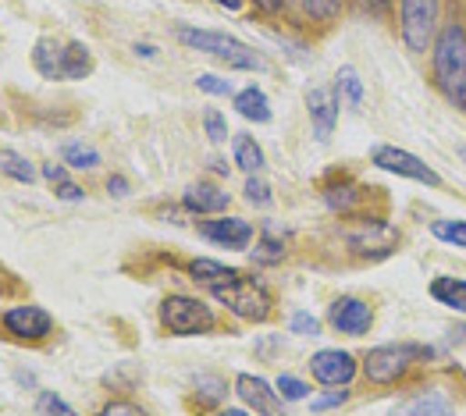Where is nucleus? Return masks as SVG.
Wrapping results in <instances>:
<instances>
[{"mask_svg":"<svg viewBox=\"0 0 466 416\" xmlns=\"http://www.w3.org/2000/svg\"><path fill=\"white\" fill-rule=\"evenodd\" d=\"M434 54H431V76L434 86L441 89V96L466 111V29L460 22H449L438 36H434Z\"/></svg>","mask_w":466,"mask_h":416,"instance_id":"1","label":"nucleus"},{"mask_svg":"<svg viewBox=\"0 0 466 416\" xmlns=\"http://www.w3.org/2000/svg\"><path fill=\"white\" fill-rule=\"evenodd\" d=\"M438 360V349L434 345H378L363 356V374L370 384H399V380L410 378V370L417 363H431Z\"/></svg>","mask_w":466,"mask_h":416,"instance_id":"2","label":"nucleus"},{"mask_svg":"<svg viewBox=\"0 0 466 416\" xmlns=\"http://www.w3.org/2000/svg\"><path fill=\"white\" fill-rule=\"evenodd\" d=\"M175 36L182 39L189 50L199 54H210L225 65H232L238 72H264V57H257L242 39L228 36V33H218V29H196V25H178Z\"/></svg>","mask_w":466,"mask_h":416,"instance_id":"3","label":"nucleus"},{"mask_svg":"<svg viewBox=\"0 0 466 416\" xmlns=\"http://www.w3.org/2000/svg\"><path fill=\"white\" fill-rule=\"evenodd\" d=\"M210 296L221 306H228L238 320H249V324H260L274 313L271 289L264 281H257V278H246V274H238L228 285L210 289Z\"/></svg>","mask_w":466,"mask_h":416,"instance_id":"4","label":"nucleus"},{"mask_svg":"<svg viewBox=\"0 0 466 416\" xmlns=\"http://www.w3.org/2000/svg\"><path fill=\"white\" fill-rule=\"evenodd\" d=\"M160 328L178 339L207 335V331H214V309L193 296H164L160 299Z\"/></svg>","mask_w":466,"mask_h":416,"instance_id":"5","label":"nucleus"},{"mask_svg":"<svg viewBox=\"0 0 466 416\" xmlns=\"http://www.w3.org/2000/svg\"><path fill=\"white\" fill-rule=\"evenodd\" d=\"M438 11L441 0H399V36L406 43V50L424 54L434 43L438 29Z\"/></svg>","mask_w":466,"mask_h":416,"instance_id":"6","label":"nucleus"},{"mask_svg":"<svg viewBox=\"0 0 466 416\" xmlns=\"http://www.w3.org/2000/svg\"><path fill=\"white\" fill-rule=\"evenodd\" d=\"M399 238H402V231L395 225L378 221V218H367V221H360L346 235V246H350V253H356L360 260H385V257H391L399 249Z\"/></svg>","mask_w":466,"mask_h":416,"instance_id":"7","label":"nucleus"},{"mask_svg":"<svg viewBox=\"0 0 466 416\" xmlns=\"http://www.w3.org/2000/svg\"><path fill=\"white\" fill-rule=\"evenodd\" d=\"M370 160L381 167V171H389V175H399V178H410V182H420V186H431V189H438L441 186V175L431 167L424 157H417V153L402 150V147H374L370 150Z\"/></svg>","mask_w":466,"mask_h":416,"instance_id":"8","label":"nucleus"},{"mask_svg":"<svg viewBox=\"0 0 466 416\" xmlns=\"http://www.w3.org/2000/svg\"><path fill=\"white\" fill-rule=\"evenodd\" d=\"M328 324L335 335L346 339H363L374 328V306L360 296H339L335 303L328 306Z\"/></svg>","mask_w":466,"mask_h":416,"instance_id":"9","label":"nucleus"},{"mask_svg":"<svg viewBox=\"0 0 466 416\" xmlns=\"http://www.w3.org/2000/svg\"><path fill=\"white\" fill-rule=\"evenodd\" d=\"M310 374L317 384H331V388H350L360 374V360L346 349H320L310 356Z\"/></svg>","mask_w":466,"mask_h":416,"instance_id":"10","label":"nucleus"},{"mask_svg":"<svg viewBox=\"0 0 466 416\" xmlns=\"http://www.w3.org/2000/svg\"><path fill=\"white\" fill-rule=\"evenodd\" d=\"M4 328L18 341H43L46 335H54V317L43 306H11L4 313Z\"/></svg>","mask_w":466,"mask_h":416,"instance_id":"11","label":"nucleus"},{"mask_svg":"<svg viewBox=\"0 0 466 416\" xmlns=\"http://www.w3.org/2000/svg\"><path fill=\"white\" fill-rule=\"evenodd\" d=\"M235 395L242 399V406H246L249 413L274 416L285 410V399H281L264 378H257V374H238V378H235Z\"/></svg>","mask_w":466,"mask_h":416,"instance_id":"12","label":"nucleus"},{"mask_svg":"<svg viewBox=\"0 0 466 416\" xmlns=\"http://www.w3.org/2000/svg\"><path fill=\"white\" fill-rule=\"evenodd\" d=\"M307 111H310L317 143H328L335 125H339V93L324 89V86H313V89H307Z\"/></svg>","mask_w":466,"mask_h":416,"instance_id":"13","label":"nucleus"},{"mask_svg":"<svg viewBox=\"0 0 466 416\" xmlns=\"http://www.w3.org/2000/svg\"><path fill=\"white\" fill-rule=\"evenodd\" d=\"M199 235L207 242H218L225 249H249L253 242V225L242 221V218H221V221H203L199 225Z\"/></svg>","mask_w":466,"mask_h":416,"instance_id":"14","label":"nucleus"},{"mask_svg":"<svg viewBox=\"0 0 466 416\" xmlns=\"http://www.w3.org/2000/svg\"><path fill=\"white\" fill-rule=\"evenodd\" d=\"M228 203H232V196L225 189H218V186H210V182H196V186H189L186 196H182V207H186L189 214H199V218L221 214V210H228Z\"/></svg>","mask_w":466,"mask_h":416,"instance_id":"15","label":"nucleus"},{"mask_svg":"<svg viewBox=\"0 0 466 416\" xmlns=\"http://www.w3.org/2000/svg\"><path fill=\"white\" fill-rule=\"evenodd\" d=\"M93 76V54L82 39L61 43V82H78Z\"/></svg>","mask_w":466,"mask_h":416,"instance_id":"16","label":"nucleus"},{"mask_svg":"<svg viewBox=\"0 0 466 416\" xmlns=\"http://www.w3.org/2000/svg\"><path fill=\"white\" fill-rule=\"evenodd\" d=\"M431 299L441 306H449L452 313H466V278L456 274H434L428 285Z\"/></svg>","mask_w":466,"mask_h":416,"instance_id":"17","label":"nucleus"},{"mask_svg":"<svg viewBox=\"0 0 466 416\" xmlns=\"http://www.w3.org/2000/svg\"><path fill=\"white\" fill-rule=\"evenodd\" d=\"M320 192H324L328 210H335V214H356L360 210V199H363V189L352 178H331Z\"/></svg>","mask_w":466,"mask_h":416,"instance_id":"18","label":"nucleus"},{"mask_svg":"<svg viewBox=\"0 0 466 416\" xmlns=\"http://www.w3.org/2000/svg\"><path fill=\"white\" fill-rule=\"evenodd\" d=\"M186 274L193 278L196 285H203L207 292H210V289H218V285H228V281L238 278V270H235V267L218 264V260H207V257L189 260V264H186Z\"/></svg>","mask_w":466,"mask_h":416,"instance_id":"19","label":"nucleus"},{"mask_svg":"<svg viewBox=\"0 0 466 416\" xmlns=\"http://www.w3.org/2000/svg\"><path fill=\"white\" fill-rule=\"evenodd\" d=\"M232 160H235V167H238V171H246V175H257V171H264V164H268L264 147H260L249 132H235Z\"/></svg>","mask_w":466,"mask_h":416,"instance_id":"20","label":"nucleus"},{"mask_svg":"<svg viewBox=\"0 0 466 416\" xmlns=\"http://www.w3.org/2000/svg\"><path fill=\"white\" fill-rule=\"evenodd\" d=\"M285 231L281 228H274L271 221H264V235H260V242H257V249H249V257H253V264H281L285 260Z\"/></svg>","mask_w":466,"mask_h":416,"instance_id":"21","label":"nucleus"},{"mask_svg":"<svg viewBox=\"0 0 466 416\" xmlns=\"http://www.w3.org/2000/svg\"><path fill=\"white\" fill-rule=\"evenodd\" d=\"M235 111L242 114L246 121H257V125H268V121H271V104H268V96H264L260 86L238 89V93H235Z\"/></svg>","mask_w":466,"mask_h":416,"instance_id":"22","label":"nucleus"},{"mask_svg":"<svg viewBox=\"0 0 466 416\" xmlns=\"http://www.w3.org/2000/svg\"><path fill=\"white\" fill-rule=\"evenodd\" d=\"M33 65H36V72L43 78L61 82V43H54V39H36V46H33Z\"/></svg>","mask_w":466,"mask_h":416,"instance_id":"23","label":"nucleus"},{"mask_svg":"<svg viewBox=\"0 0 466 416\" xmlns=\"http://www.w3.org/2000/svg\"><path fill=\"white\" fill-rule=\"evenodd\" d=\"M193 391L196 399H199V406H207V410H214V406H221V399L228 395V380L221 378V374H196L193 378Z\"/></svg>","mask_w":466,"mask_h":416,"instance_id":"24","label":"nucleus"},{"mask_svg":"<svg viewBox=\"0 0 466 416\" xmlns=\"http://www.w3.org/2000/svg\"><path fill=\"white\" fill-rule=\"evenodd\" d=\"M43 178L54 186V196H57V199H68V203H82V199H86V189L68 178V171H65L61 164H43Z\"/></svg>","mask_w":466,"mask_h":416,"instance_id":"25","label":"nucleus"},{"mask_svg":"<svg viewBox=\"0 0 466 416\" xmlns=\"http://www.w3.org/2000/svg\"><path fill=\"white\" fill-rule=\"evenodd\" d=\"M335 93H339V104H350L352 111H360L363 107V82L356 76V68H339V76H335Z\"/></svg>","mask_w":466,"mask_h":416,"instance_id":"26","label":"nucleus"},{"mask_svg":"<svg viewBox=\"0 0 466 416\" xmlns=\"http://www.w3.org/2000/svg\"><path fill=\"white\" fill-rule=\"evenodd\" d=\"M0 175L22 182V186H33L36 182V164H29L22 153L15 150H0Z\"/></svg>","mask_w":466,"mask_h":416,"instance_id":"27","label":"nucleus"},{"mask_svg":"<svg viewBox=\"0 0 466 416\" xmlns=\"http://www.w3.org/2000/svg\"><path fill=\"white\" fill-rule=\"evenodd\" d=\"M61 153H65V164H68V167H78V171H93V167L100 164V153L93 150L89 143H78V139H68V143L61 147Z\"/></svg>","mask_w":466,"mask_h":416,"instance_id":"28","label":"nucleus"},{"mask_svg":"<svg viewBox=\"0 0 466 416\" xmlns=\"http://www.w3.org/2000/svg\"><path fill=\"white\" fill-rule=\"evenodd\" d=\"M431 235H434L438 242H449V246H460V249H466V221H456V218L431 221Z\"/></svg>","mask_w":466,"mask_h":416,"instance_id":"29","label":"nucleus"},{"mask_svg":"<svg viewBox=\"0 0 466 416\" xmlns=\"http://www.w3.org/2000/svg\"><path fill=\"white\" fill-rule=\"evenodd\" d=\"M274 388H278V395L285 402H307L310 399V384L303 378H292V374H281V378L274 380Z\"/></svg>","mask_w":466,"mask_h":416,"instance_id":"30","label":"nucleus"},{"mask_svg":"<svg viewBox=\"0 0 466 416\" xmlns=\"http://www.w3.org/2000/svg\"><path fill=\"white\" fill-rule=\"evenodd\" d=\"M299 4H303V11L310 15L313 22H335L342 15V7H346V0H299Z\"/></svg>","mask_w":466,"mask_h":416,"instance_id":"31","label":"nucleus"},{"mask_svg":"<svg viewBox=\"0 0 466 416\" xmlns=\"http://www.w3.org/2000/svg\"><path fill=\"white\" fill-rule=\"evenodd\" d=\"M242 192H246V199H249L253 207H271L274 203L271 186H268L260 175H249V178H246V186H242Z\"/></svg>","mask_w":466,"mask_h":416,"instance_id":"32","label":"nucleus"},{"mask_svg":"<svg viewBox=\"0 0 466 416\" xmlns=\"http://www.w3.org/2000/svg\"><path fill=\"white\" fill-rule=\"evenodd\" d=\"M289 331L303 335V339H320V320L313 313H307V309H299V313L289 317Z\"/></svg>","mask_w":466,"mask_h":416,"instance_id":"33","label":"nucleus"},{"mask_svg":"<svg viewBox=\"0 0 466 416\" xmlns=\"http://www.w3.org/2000/svg\"><path fill=\"white\" fill-rule=\"evenodd\" d=\"M196 89H203L207 96H235L232 82L221 76H214V72H203V76L196 78Z\"/></svg>","mask_w":466,"mask_h":416,"instance_id":"34","label":"nucleus"},{"mask_svg":"<svg viewBox=\"0 0 466 416\" xmlns=\"http://www.w3.org/2000/svg\"><path fill=\"white\" fill-rule=\"evenodd\" d=\"M203 128H207V139L210 143H225L228 139V121H225V114L214 111V107L203 114Z\"/></svg>","mask_w":466,"mask_h":416,"instance_id":"35","label":"nucleus"},{"mask_svg":"<svg viewBox=\"0 0 466 416\" xmlns=\"http://www.w3.org/2000/svg\"><path fill=\"white\" fill-rule=\"evenodd\" d=\"M36 413H57V416H68V413H76L57 391H39L36 395Z\"/></svg>","mask_w":466,"mask_h":416,"instance_id":"36","label":"nucleus"},{"mask_svg":"<svg viewBox=\"0 0 466 416\" xmlns=\"http://www.w3.org/2000/svg\"><path fill=\"white\" fill-rule=\"evenodd\" d=\"M350 399V391H331V395H320V399H310V410L313 413H324V410H335Z\"/></svg>","mask_w":466,"mask_h":416,"instance_id":"37","label":"nucleus"},{"mask_svg":"<svg viewBox=\"0 0 466 416\" xmlns=\"http://www.w3.org/2000/svg\"><path fill=\"white\" fill-rule=\"evenodd\" d=\"M449 410H452V402H445V399H438V395L410 406V413H449Z\"/></svg>","mask_w":466,"mask_h":416,"instance_id":"38","label":"nucleus"},{"mask_svg":"<svg viewBox=\"0 0 466 416\" xmlns=\"http://www.w3.org/2000/svg\"><path fill=\"white\" fill-rule=\"evenodd\" d=\"M104 413L107 416H143V406L125 402V399H115V402H107V406H104Z\"/></svg>","mask_w":466,"mask_h":416,"instance_id":"39","label":"nucleus"},{"mask_svg":"<svg viewBox=\"0 0 466 416\" xmlns=\"http://www.w3.org/2000/svg\"><path fill=\"white\" fill-rule=\"evenodd\" d=\"M11 292H18V281H15V274L7 267L0 264V299H7Z\"/></svg>","mask_w":466,"mask_h":416,"instance_id":"40","label":"nucleus"},{"mask_svg":"<svg viewBox=\"0 0 466 416\" xmlns=\"http://www.w3.org/2000/svg\"><path fill=\"white\" fill-rule=\"evenodd\" d=\"M107 192H111L115 199H121V196H128V182H125L121 175H111V178H107Z\"/></svg>","mask_w":466,"mask_h":416,"instance_id":"41","label":"nucleus"},{"mask_svg":"<svg viewBox=\"0 0 466 416\" xmlns=\"http://www.w3.org/2000/svg\"><path fill=\"white\" fill-rule=\"evenodd\" d=\"M132 50H136V57H143V61H147V57L154 61V57H157V46H154V43H136Z\"/></svg>","mask_w":466,"mask_h":416,"instance_id":"42","label":"nucleus"},{"mask_svg":"<svg viewBox=\"0 0 466 416\" xmlns=\"http://www.w3.org/2000/svg\"><path fill=\"white\" fill-rule=\"evenodd\" d=\"M257 7H260V11H268V15H274V11H281V7H285V0H257Z\"/></svg>","mask_w":466,"mask_h":416,"instance_id":"43","label":"nucleus"},{"mask_svg":"<svg viewBox=\"0 0 466 416\" xmlns=\"http://www.w3.org/2000/svg\"><path fill=\"white\" fill-rule=\"evenodd\" d=\"M360 4H363V7H370V11H378V15H381V11H385V7H389L391 0H360Z\"/></svg>","mask_w":466,"mask_h":416,"instance_id":"44","label":"nucleus"},{"mask_svg":"<svg viewBox=\"0 0 466 416\" xmlns=\"http://www.w3.org/2000/svg\"><path fill=\"white\" fill-rule=\"evenodd\" d=\"M214 4H218V7H225V11H242V4H246V0H214Z\"/></svg>","mask_w":466,"mask_h":416,"instance_id":"45","label":"nucleus"},{"mask_svg":"<svg viewBox=\"0 0 466 416\" xmlns=\"http://www.w3.org/2000/svg\"><path fill=\"white\" fill-rule=\"evenodd\" d=\"M210 167H214L218 175H228V167H225V160H210Z\"/></svg>","mask_w":466,"mask_h":416,"instance_id":"46","label":"nucleus"},{"mask_svg":"<svg viewBox=\"0 0 466 416\" xmlns=\"http://www.w3.org/2000/svg\"><path fill=\"white\" fill-rule=\"evenodd\" d=\"M225 413H228V416H242V413H246V406H228Z\"/></svg>","mask_w":466,"mask_h":416,"instance_id":"47","label":"nucleus"},{"mask_svg":"<svg viewBox=\"0 0 466 416\" xmlns=\"http://www.w3.org/2000/svg\"><path fill=\"white\" fill-rule=\"evenodd\" d=\"M460 157H463V160H466V143H463V147H460Z\"/></svg>","mask_w":466,"mask_h":416,"instance_id":"48","label":"nucleus"}]
</instances>
